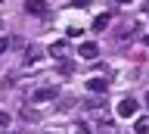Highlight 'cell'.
<instances>
[{
  "mask_svg": "<svg viewBox=\"0 0 149 134\" xmlns=\"http://www.w3.org/2000/svg\"><path fill=\"white\" fill-rule=\"evenodd\" d=\"M56 94H59L56 84H40V87H34L31 100H34V103H47V100H56Z\"/></svg>",
  "mask_w": 149,
  "mask_h": 134,
  "instance_id": "6da1fadb",
  "label": "cell"
},
{
  "mask_svg": "<svg viewBox=\"0 0 149 134\" xmlns=\"http://www.w3.org/2000/svg\"><path fill=\"white\" fill-rule=\"evenodd\" d=\"M137 100H134V97H124V100H121L118 106H115V112H118V119H130V115H137Z\"/></svg>",
  "mask_w": 149,
  "mask_h": 134,
  "instance_id": "7a4b0ae2",
  "label": "cell"
},
{
  "mask_svg": "<svg viewBox=\"0 0 149 134\" xmlns=\"http://www.w3.org/2000/svg\"><path fill=\"white\" fill-rule=\"evenodd\" d=\"M47 10H50L47 0H28V3H25V13H28V16H47Z\"/></svg>",
  "mask_w": 149,
  "mask_h": 134,
  "instance_id": "3957f363",
  "label": "cell"
},
{
  "mask_svg": "<svg viewBox=\"0 0 149 134\" xmlns=\"http://www.w3.org/2000/svg\"><path fill=\"white\" fill-rule=\"evenodd\" d=\"M78 56H81V59H96V56H100V47H96L93 41H84L81 47H78Z\"/></svg>",
  "mask_w": 149,
  "mask_h": 134,
  "instance_id": "277c9868",
  "label": "cell"
},
{
  "mask_svg": "<svg viewBox=\"0 0 149 134\" xmlns=\"http://www.w3.org/2000/svg\"><path fill=\"white\" fill-rule=\"evenodd\" d=\"M50 56H53V59H65V56H68V41H56V44H50Z\"/></svg>",
  "mask_w": 149,
  "mask_h": 134,
  "instance_id": "5b68a950",
  "label": "cell"
},
{
  "mask_svg": "<svg viewBox=\"0 0 149 134\" xmlns=\"http://www.w3.org/2000/svg\"><path fill=\"white\" fill-rule=\"evenodd\" d=\"M87 91H90V94H106V91H109V81H106V78H90V81H87Z\"/></svg>",
  "mask_w": 149,
  "mask_h": 134,
  "instance_id": "8992f818",
  "label": "cell"
},
{
  "mask_svg": "<svg viewBox=\"0 0 149 134\" xmlns=\"http://www.w3.org/2000/svg\"><path fill=\"white\" fill-rule=\"evenodd\" d=\"M106 25H109V13H102V16H96V19H93V31H102Z\"/></svg>",
  "mask_w": 149,
  "mask_h": 134,
  "instance_id": "52a82bcc",
  "label": "cell"
},
{
  "mask_svg": "<svg viewBox=\"0 0 149 134\" xmlns=\"http://www.w3.org/2000/svg\"><path fill=\"white\" fill-rule=\"evenodd\" d=\"M134 134H149V119H137V125H134Z\"/></svg>",
  "mask_w": 149,
  "mask_h": 134,
  "instance_id": "ba28073f",
  "label": "cell"
},
{
  "mask_svg": "<svg viewBox=\"0 0 149 134\" xmlns=\"http://www.w3.org/2000/svg\"><path fill=\"white\" fill-rule=\"evenodd\" d=\"M25 59H28V62H37V59H40V47H28L25 50Z\"/></svg>",
  "mask_w": 149,
  "mask_h": 134,
  "instance_id": "9c48e42d",
  "label": "cell"
},
{
  "mask_svg": "<svg viewBox=\"0 0 149 134\" xmlns=\"http://www.w3.org/2000/svg\"><path fill=\"white\" fill-rule=\"evenodd\" d=\"M74 134H90V128H87L84 122H78V125H74Z\"/></svg>",
  "mask_w": 149,
  "mask_h": 134,
  "instance_id": "30bf717a",
  "label": "cell"
},
{
  "mask_svg": "<svg viewBox=\"0 0 149 134\" xmlns=\"http://www.w3.org/2000/svg\"><path fill=\"white\" fill-rule=\"evenodd\" d=\"M100 131H102V134H115V128H112V122H102Z\"/></svg>",
  "mask_w": 149,
  "mask_h": 134,
  "instance_id": "8fae6325",
  "label": "cell"
},
{
  "mask_svg": "<svg viewBox=\"0 0 149 134\" xmlns=\"http://www.w3.org/2000/svg\"><path fill=\"white\" fill-rule=\"evenodd\" d=\"M72 6H78V10H84V6H90V0H68Z\"/></svg>",
  "mask_w": 149,
  "mask_h": 134,
  "instance_id": "7c38bea8",
  "label": "cell"
},
{
  "mask_svg": "<svg viewBox=\"0 0 149 134\" xmlns=\"http://www.w3.org/2000/svg\"><path fill=\"white\" fill-rule=\"evenodd\" d=\"M6 47H9V41H6V38H0V53H6Z\"/></svg>",
  "mask_w": 149,
  "mask_h": 134,
  "instance_id": "4fadbf2b",
  "label": "cell"
},
{
  "mask_svg": "<svg viewBox=\"0 0 149 134\" xmlns=\"http://www.w3.org/2000/svg\"><path fill=\"white\" fill-rule=\"evenodd\" d=\"M143 10H146V16H149V0H146V6H143Z\"/></svg>",
  "mask_w": 149,
  "mask_h": 134,
  "instance_id": "5bb4252c",
  "label": "cell"
},
{
  "mask_svg": "<svg viewBox=\"0 0 149 134\" xmlns=\"http://www.w3.org/2000/svg\"><path fill=\"white\" fill-rule=\"evenodd\" d=\"M143 44H146V47H149V34H146V38H143Z\"/></svg>",
  "mask_w": 149,
  "mask_h": 134,
  "instance_id": "9a60e30c",
  "label": "cell"
},
{
  "mask_svg": "<svg viewBox=\"0 0 149 134\" xmlns=\"http://www.w3.org/2000/svg\"><path fill=\"white\" fill-rule=\"evenodd\" d=\"M118 3H130V0H118Z\"/></svg>",
  "mask_w": 149,
  "mask_h": 134,
  "instance_id": "2e32d148",
  "label": "cell"
},
{
  "mask_svg": "<svg viewBox=\"0 0 149 134\" xmlns=\"http://www.w3.org/2000/svg\"><path fill=\"white\" fill-rule=\"evenodd\" d=\"M146 106H149V94H146Z\"/></svg>",
  "mask_w": 149,
  "mask_h": 134,
  "instance_id": "e0dca14e",
  "label": "cell"
},
{
  "mask_svg": "<svg viewBox=\"0 0 149 134\" xmlns=\"http://www.w3.org/2000/svg\"><path fill=\"white\" fill-rule=\"evenodd\" d=\"M0 28H3V25H0Z\"/></svg>",
  "mask_w": 149,
  "mask_h": 134,
  "instance_id": "ac0fdd59",
  "label": "cell"
}]
</instances>
